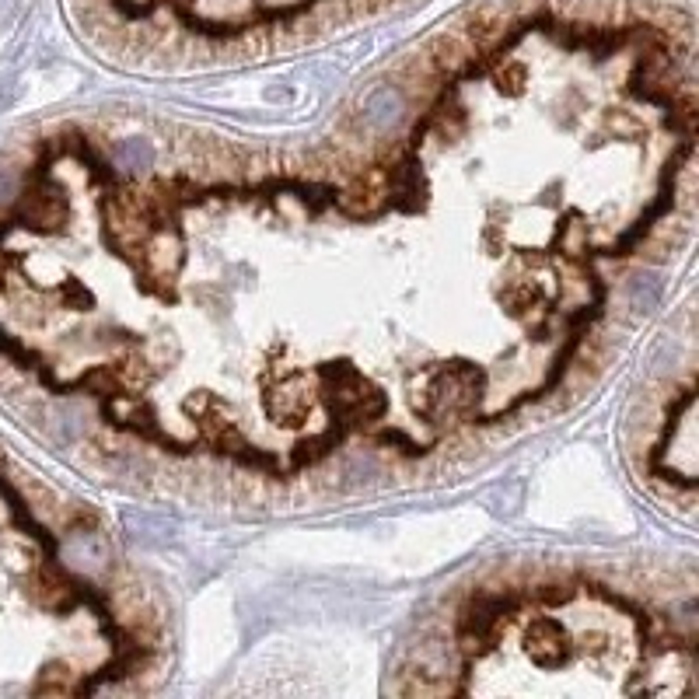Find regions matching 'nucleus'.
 Masks as SVG:
<instances>
[{"mask_svg":"<svg viewBox=\"0 0 699 699\" xmlns=\"http://www.w3.org/2000/svg\"><path fill=\"white\" fill-rule=\"evenodd\" d=\"M116 18L144 25H182L203 32H252V28L287 25L298 18L353 11L374 0H98Z\"/></svg>","mask_w":699,"mask_h":699,"instance_id":"nucleus-1","label":"nucleus"}]
</instances>
